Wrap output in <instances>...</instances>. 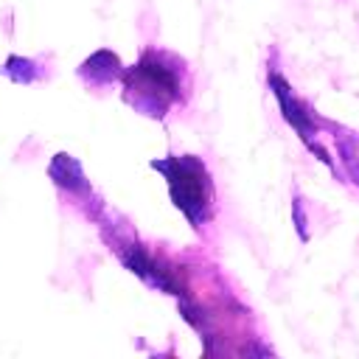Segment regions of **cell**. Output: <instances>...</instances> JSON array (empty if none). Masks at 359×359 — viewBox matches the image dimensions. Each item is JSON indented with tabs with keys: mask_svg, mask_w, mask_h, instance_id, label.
Listing matches in <instances>:
<instances>
[{
	"mask_svg": "<svg viewBox=\"0 0 359 359\" xmlns=\"http://www.w3.org/2000/svg\"><path fill=\"white\" fill-rule=\"evenodd\" d=\"M81 76H87L93 84H104V81H112L121 76V62L115 53L109 50H98L95 56H90L84 65H81Z\"/></svg>",
	"mask_w": 359,
	"mask_h": 359,
	"instance_id": "4",
	"label": "cell"
},
{
	"mask_svg": "<svg viewBox=\"0 0 359 359\" xmlns=\"http://www.w3.org/2000/svg\"><path fill=\"white\" fill-rule=\"evenodd\" d=\"M188 90L185 65L163 50H143L137 65L123 73V98L143 115L163 118Z\"/></svg>",
	"mask_w": 359,
	"mask_h": 359,
	"instance_id": "1",
	"label": "cell"
},
{
	"mask_svg": "<svg viewBox=\"0 0 359 359\" xmlns=\"http://www.w3.org/2000/svg\"><path fill=\"white\" fill-rule=\"evenodd\" d=\"M269 87H272V93H275V98H278V104H280L283 118L292 123V129L300 135V140H303V143L317 154V160H323L325 165H334V163H331V157H328V151L314 140V135H317V129L323 126V121L311 112V107H309V104H303V101L292 93L289 81H286L283 76H278L275 70L269 73Z\"/></svg>",
	"mask_w": 359,
	"mask_h": 359,
	"instance_id": "3",
	"label": "cell"
},
{
	"mask_svg": "<svg viewBox=\"0 0 359 359\" xmlns=\"http://www.w3.org/2000/svg\"><path fill=\"white\" fill-rule=\"evenodd\" d=\"M337 149H339V157H342V165L348 171V180L359 188V137L353 132H345V129H337Z\"/></svg>",
	"mask_w": 359,
	"mask_h": 359,
	"instance_id": "5",
	"label": "cell"
},
{
	"mask_svg": "<svg viewBox=\"0 0 359 359\" xmlns=\"http://www.w3.org/2000/svg\"><path fill=\"white\" fill-rule=\"evenodd\" d=\"M151 168H157L165 182L171 202L185 213V219L199 230L213 216V182L205 168V163L194 154H174L165 160H154Z\"/></svg>",
	"mask_w": 359,
	"mask_h": 359,
	"instance_id": "2",
	"label": "cell"
},
{
	"mask_svg": "<svg viewBox=\"0 0 359 359\" xmlns=\"http://www.w3.org/2000/svg\"><path fill=\"white\" fill-rule=\"evenodd\" d=\"M292 210H294V227H297V236L306 241V238H309V227H306V213L300 210V199H294Z\"/></svg>",
	"mask_w": 359,
	"mask_h": 359,
	"instance_id": "6",
	"label": "cell"
}]
</instances>
